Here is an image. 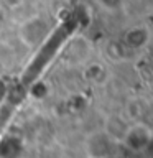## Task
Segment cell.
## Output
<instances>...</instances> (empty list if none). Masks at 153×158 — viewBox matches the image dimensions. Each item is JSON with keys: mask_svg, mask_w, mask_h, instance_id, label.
Listing matches in <instances>:
<instances>
[{"mask_svg": "<svg viewBox=\"0 0 153 158\" xmlns=\"http://www.w3.org/2000/svg\"><path fill=\"white\" fill-rule=\"evenodd\" d=\"M46 38H48V28L43 20L33 18L22 27V40L28 46L41 44Z\"/></svg>", "mask_w": 153, "mask_h": 158, "instance_id": "cell-1", "label": "cell"}, {"mask_svg": "<svg viewBox=\"0 0 153 158\" xmlns=\"http://www.w3.org/2000/svg\"><path fill=\"white\" fill-rule=\"evenodd\" d=\"M20 152H22V145L15 137H7L0 143V158H18Z\"/></svg>", "mask_w": 153, "mask_h": 158, "instance_id": "cell-2", "label": "cell"}, {"mask_svg": "<svg viewBox=\"0 0 153 158\" xmlns=\"http://www.w3.org/2000/svg\"><path fill=\"white\" fill-rule=\"evenodd\" d=\"M99 2H101L102 7H105V8H117V7H120V3L123 0H99Z\"/></svg>", "mask_w": 153, "mask_h": 158, "instance_id": "cell-3", "label": "cell"}]
</instances>
